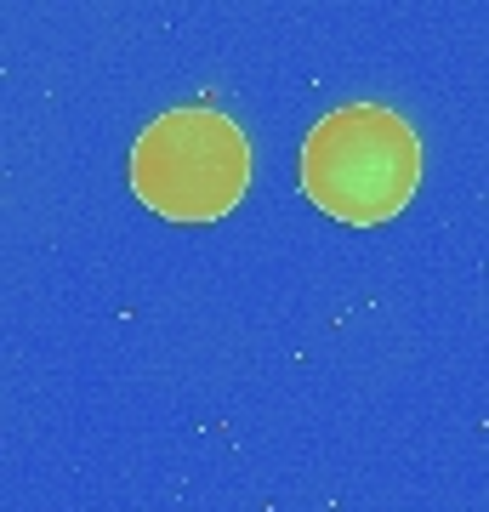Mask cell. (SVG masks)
Here are the masks:
<instances>
[{"mask_svg":"<svg viewBox=\"0 0 489 512\" xmlns=\"http://www.w3.org/2000/svg\"><path fill=\"white\" fill-rule=\"evenodd\" d=\"M421 137L381 103H342L313 120L302 143V194L347 228L393 222L416 200Z\"/></svg>","mask_w":489,"mask_h":512,"instance_id":"obj_1","label":"cell"},{"mask_svg":"<svg viewBox=\"0 0 489 512\" xmlns=\"http://www.w3.org/2000/svg\"><path fill=\"white\" fill-rule=\"evenodd\" d=\"M251 188V143L217 109H171L131 148V194L165 222H217Z\"/></svg>","mask_w":489,"mask_h":512,"instance_id":"obj_2","label":"cell"}]
</instances>
